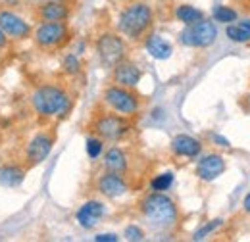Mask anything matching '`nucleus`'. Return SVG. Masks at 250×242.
<instances>
[{
  "mask_svg": "<svg viewBox=\"0 0 250 242\" xmlns=\"http://www.w3.org/2000/svg\"><path fill=\"white\" fill-rule=\"evenodd\" d=\"M0 29L10 40H23L33 35L31 23L8 8H0Z\"/></svg>",
  "mask_w": 250,
  "mask_h": 242,
  "instance_id": "nucleus-9",
  "label": "nucleus"
},
{
  "mask_svg": "<svg viewBox=\"0 0 250 242\" xmlns=\"http://www.w3.org/2000/svg\"><path fill=\"white\" fill-rule=\"evenodd\" d=\"M91 127H93L96 137H100L102 141H110V142L122 141L131 131V123L127 120V116L116 114V112H108V114L96 116Z\"/></svg>",
  "mask_w": 250,
  "mask_h": 242,
  "instance_id": "nucleus-4",
  "label": "nucleus"
},
{
  "mask_svg": "<svg viewBox=\"0 0 250 242\" xmlns=\"http://www.w3.org/2000/svg\"><path fill=\"white\" fill-rule=\"evenodd\" d=\"M8 42H10V39L6 37V33H4V31L0 29V50H2V48H6V46H8Z\"/></svg>",
  "mask_w": 250,
  "mask_h": 242,
  "instance_id": "nucleus-30",
  "label": "nucleus"
},
{
  "mask_svg": "<svg viewBox=\"0 0 250 242\" xmlns=\"http://www.w3.org/2000/svg\"><path fill=\"white\" fill-rule=\"evenodd\" d=\"M54 146V137L50 133H37L31 141L25 146V165L27 167H35L39 163H42Z\"/></svg>",
  "mask_w": 250,
  "mask_h": 242,
  "instance_id": "nucleus-10",
  "label": "nucleus"
},
{
  "mask_svg": "<svg viewBox=\"0 0 250 242\" xmlns=\"http://www.w3.org/2000/svg\"><path fill=\"white\" fill-rule=\"evenodd\" d=\"M96 54L98 60L104 67H114L122 60H125L127 54V44H125L124 37H120V33H102L96 39Z\"/></svg>",
  "mask_w": 250,
  "mask_h": 242,
  "instance_id": "nucleus-5",
  "label": "nucleus"
},
{
  "mask_svg": "<svg viewBox=\"0 0 250 242\" xmlns=\"http://www.w3.org/2000/svg\"><path fill=\"white\" fill-rule=\"evenodd\" d=\"M145 48L154 60H167L173 54V46L158 33H150L145 39Z\"/></svg>",
  "mask_w": 250,
  "mask_h": 242,
  "instance_id": "nucleus-17",
  "label": "nucleus"
},
{
  "mask_svg": "<svg viewBox=\"0 0 250 242\" xmlns=\"http://www.w3.org/2000/svg\"><path fill=\"white\" fill-rule=\"evenodd\" d=\"M96 190H98L104 198H112V200H114V198H120V196L127 194L129 184H127L124 175L106 171L104 175L98 177V181H96Z\"/></svg>",
  "mask_w": 250,
  "mask_h": 242,
  "instance_id": "nucleus-12",
  "label": "nucleus"
},
{
  "mask_svg": "<svg viewBox=\"0 0 250 242\" xmlns=\"http://www.w3.org/2000/svg\"><path fill=\"white\" fill-rule=\"evenodd\" d=\"M212 16H214V21H219V23H231L237 20V12L229 6H216L212 10Z\"/></svg>",
  "mask_w": 250,
  "mask_h": 242,
  "instance_id": "nucleus-23",
  "label": "nucleus"
},
{
  "mask_svg": "<svg viewBox=\"0 0 250 242\" xmlns=\"http://www.w3.org/2000/svg\"><path fill=\"white\" fill-rule=\"evenodd\" d=\"M243 208H245V212L250 215V192L247 194V198H245V202H243Z\"/></svg>",
  "mask_w": 250,
  "mask_h": 242,
  "instance_id": "nucleus-31",
  "label": "nucleus"
},
{
  "mask_svg": "<svg viewBox=\"0 0 250 242\" xmlns=\"http://www.w3.org/2000/svg\"><path fill=\"white\" fill-rule=\"evenodd\" d=\"M118 2H125V0H118Z\"/></svg>",
  "mask_w": 250,
  "mask_h": 242,
  "instance_id": "nucleus-33",
  "label": "nucleus"
},
{
  "mask_svg": "<svg viewBox=\"0 0 250 242\" xmlns=\"http://www.w3.org/2000/svg\"><path fill=\"white\" fill-rule=\"evenodd\" d=\"M225 35H227V39L229 40H233V42H250V33L241 23H229L227 27H225Z\"/></svg>",
  "mask_w": 250,
  "mask_h": 242,
  "instance_id": "nucleus-21",
  "label": "nucleus"
},
{
  "mask_svg": "<svg viewBox=\"0 0 250 242\" xmlns=\"http://www.w3.org/2000/svg\"><path fill=\"white\" fill-rule=\"evenodd\" d=\"M104 152V141L100 139V137H89L87 139V154H89V158L91 160H96V158H100V154Z\"/></svg>",
  "mask_w": 250,
  "mask_h": 242,
  "instance_id": "nucleus-25",
  "label": "nucleus"
},
{
  "mask_svg": "<svg viewBox=\"0 0 250 242\" xmlns=\"http://www.w3.org/2000/svg\"><path fill=\"white\" fill-rule=\"evenodd\" d=\"M104 102L106 106L116 112V114H122V116H135L139 110H141V100L139 96L133 92V89H127V87H120V85H110L106 91H104Z\"/></svg>",
  "mask_w": 250,
  "mask_h": 242,
  "instance_id": "nucleus-6",
  "label": "nucleus"
},
{
  "mask_svg": "<svg viewBox=\"0 0 250 242\" xmlns=\"http://www.w3.org/2000/svg\"><path fill=\"white\" fill-rule=\"evenodd\" d=\"M219 225H221V219H214V221H208L206 225H202V227H200V229H198V231L194 233V237H192V239H194V241H204V239H206V237H208L210 233H214V231L218 229Z\"/></svg>",
  "mask_w": 250,
  "mask_h": 242,
  "instance_id": "nucleus-26",
  "label": "nucleus"
},
{
  "mask_svg": "<svg viewBox=\"0 0 250 242\" xmlns=\"http://www.w3.org/2000/svg\"><path fill=\"white\" fill-rule=\"evenodd\" d=\"M218 39V27L210 20H200L192 25H185V29L179 33L181 44L190 48H208Z\"/></svg>",
  "mask_w": 250,
  "mask_h": 242,
  "instance_id": "nucleus-8",
  "label": "nucleus"
},
{
  "mask_svg": "<svg viewBox=\"0 0 250 242\" xmlns=\"http://www.w3.org/2000/svg\"><path fill=\"white\" fill-rule=\"evenodd\" d=\"M25 179V167L20 163H6L0 167V186L4 188H18Z\"/></svg>",
  "mask_w": 250,
  "mask_h": 242,
  "instance_id": "nucleus-19",
  "label": "nucleus"
},
{
  "mask_svg": "<svg viewBox=\"0 0 250 242\" xmlns=\"http://www.w3.org/2000/svg\"><path fill=\"white\" fill-rule=\"evenodd\" d=\"M212 139L218 142V146H223V148H229V146H231V142H229L225 137H221V135H212Z\"/></svg>",
  "mask_w": 250,
  "mask_h": 242,
  "instance_id": "nucleus-29",
  "label": "nucleus"
},
{
  "mask_svg": "<svg viewBox=\"0 0 250 242\" xmlns=\"http://www.w3.org/2000/svg\"><path fill=\"white\" fill-rule=\"evenodd\" d=\"M31 106L39 118H65L71 110V96L58 85H41L33 91Z\"/></svg>",
  "mask_w": 250,
  "mask_h": 242,
  "instance_id": "nucleus-1",
  "label": "nucleus"
},
{
  "mask_svg": "<svg viewBox=\"0 0 250 242\" xmlns=\"http://www.w3.org/2000/svg\"><path fill=\"white\" fill-rule=\"evenodd\" d=\"M94 241L96 242H116L118 241V235H114V233H102V235H96Z\"/></svg>",
  "mask_w": 250,
  "mask_h": 242,
  "instance_id": "nucleus-28",
  "label": "nucleus"
},
{
  "mask_svg": "<svg viewBox=\"0 0 250 242\" xmlns=\"http://www.w3.org/2000/svg\"><path fill=\"white\" fill-rule=\"evenodd\" d=\"M104 169H106V171H112V173L125 175L127 169H129L127 154H125L120 146H112V148H108L106 154H104Z\"/></svg>",
  "mask_w": 250,
  "mask_h": 242,
  "instance_id": "nucleus-18",
  "label": "nucleus"
},
{
  "mask_svg": "<svg viewBox=\"0 0 250 242\" xmlns=\"http://www.w3.org/2000/svg\"><path fill=\"white\" fill-rule=\"evenodd\" d=\"M171 152L179 158H196L202 152V142L190 135H177L171 141Z\"/></svg>",
  "mask_w": 250,
  "mask_h": 242,
  "instance_id": "nucleus-16",
  "label": "nucleus"
},
{
  "mask_svg": "<svg viewBox=\"0 0 250 242\" xmlns=\"http://www.w3.org/2000/svg\"><path fill=\"white\" fill-rule=\"evenodd\" d=\"M194 171H196V177L200 181H216L219 175H223V171H225V160L219 154H206V156H202L198 160Z\"/></svg>",
  "mask_w": 250,
  "mask_h": 242,
  "instance_id": "nucleus-14",
  "label": "nucleus"
},
{
  "mask_svg": "<svg viewBox=\"0 0 250 242\" xmlns=\"http://www.w3.org/2000/svg\"><path fill=\"white\" fill-rule=\"evenodd\" d=\"M124 237L131 242H141L145 241V231L139 225H127L124 231Z\"/></svg>",
  "mask_w": 250,
  "mask_h": 242,
  "instance_id": "nucleus-27",
  "label": "nucleus"
},
{
  "mask_svg": "<svg viewBox=\"0 0 250 242\" xmlns=\"http://www.w3.org/2000/svg\"><path fill=\"white\" fill-rule=\"evenodd\" d=\"M112 77H114L116 85L127 87V89H135L143 79V71L135 61L122 60L118 65L112 67Z\"/></svg>",
  "mask_w": 250,
  "mask_h": 242,
  "instance_id": "nucleus-13",
  "label": "nucleus"
},
{
  "mask_svg": "<svg viewBox=\"0 0 250 242\" xmlns=\"http://www.w3.org/2000/svg\"><path fill=\"white\" fill-rule=\"evenodd\" d=\"M62 69L63 73H67V75H77L81 71V60H79V56L77 54H67L62 61Z\"/></svg>",
  "mask_w": 250,
  "mask_h": 242,
  "instance_id": "nucleus-24",
  "label": "nucleus"
},
{
  "mask_svg": "<svg viewBox=\"0 0 250 242\" xmlns=\"http://www.w3.org/2000/svg\"><path fill=\"white\" fill-rule=\"evenodd\" d=\"M241 25L250 33V20H243V21H241Z\"/></svg>",
  "mask_w": 250,
  "mask_h": 242,
  "instance_id": "nucleus-32",
  "label": "nucleus"
},
{
  "mask_svg": "<svg viewBox=\"0 0 250 242\" xmlns=\"http://www.w3.org/2000/svg\"><path fill=\"white\" fill-rule=\"evenodd\" d=\"M69 27L65 21H42L33 31V40L42 50H54L69 40Z\"/></svg>",
  "mask_w": 250,
  "mask_h": 242,
  "instance_id": "nucleus-7",
  "label": "nucleus"
},
{
  "mask_svg": "<svg viewBox=\"0 0 250 242\" xmlns=\"http://www.w3.org/2000/svg\"><path fill=\"white\" fill-rule=\"evenodd\" d=\"M35 16L41 20V23L42 21H67L71 16V8L63 0H42L37 6Z\"/></svg>",
  "mask_w": 250,
  "mask_h": 242,
  "instance_id": "nucleus-11",
  "label": "nucleus"
},
{
  "mask_svg": "<svg viewBox=\"0 0 250 242\" xmlns=\"http://www.w3.org/2000/svg\"><path fill=\"white\" fill-rule=\"evenodd\" d=\"M141 213L154 231H169L177 223V206L164 192H150L141 202Z\"/></svg>",
  "mask_w": 250,
  "mask_h": 242,
  "instance_id": "nucleus-2",
  "label": "nucleus"
},
{
  "mask_svg": "<svg viewBox=\"0 0 250 242\" xmlns=\"http://www.w3.org/2000/svg\"><path fill=\"white\" fill-rule=\"evenodd\" d=\"M154 23V12L146 2H131L118 16V31L129 40L143 39Z\"/></svg>",
  "mask_w": 250,
  "mask_h": 242,
  "instance_id": "nucleus-3",
  "label": "nucleus"
},
{
  "mask_svg": "<svg viewBox=\"0 0 250 242\" xmlns=\"http://www.w3.org/2000/svg\"><path fill=\"white\" fill-rule=\"evenodd\" d=\"M104 213H106V206L100 200H89L77 210L75 219L83 229H94L104 217Z\"/></svg>",
  "mask_w": 250,
  "mask_h": 242,
  "instance_id": "nucleus-15",
  "label": "nucleus"
},
{
  "mask_svg": "<svg viewBox=\"0 0 250 242\" xmlns=\"http://www.w3.org/2000/svg\"><path fill=\"white\" fill-rule=\"evenodd\" d=\"M175 18H177L183 25H192V23L204 20V14H202V10H198V8H194V6L181 4V6L175 8Z\"/></svg>",
  "mask_w": 250,
  "mask_h": 242,
  "instance_id": "nucleus-20",
  "label": "nucleus"
},
{
  "mask_svg": "<svg viewBox=\"0 0 250 242\" xmlns=\"http://www.w3.org/2000/svg\"><path fill=\"white\" fill-rule=\"evenodd\" d=\"M171 184H173V173H171V171H166V173L156 175V177L150 181V188H152L154 192H166V190L171 188Z\"/></svg>",
  "mask_w": 250,
  "mask_h": 242,
  "instance_id": "nucleus-22",
  "label": "nucleus"
}]
</instances>
